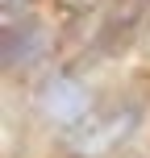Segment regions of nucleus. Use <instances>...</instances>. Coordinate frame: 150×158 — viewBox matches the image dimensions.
Returning <instances> with one entry per match:
<instances>
[{"mask_svg":"<svg viewBox=\"0 0 150 158\" xmlns=\"http://www.w3.org/2000/svg\"><path fill=\"white\" fill-rule=\"evenodd\" d=\"M46 25L38 17H21V21L4 25V67L8 71H25L46 54Z\"/></svg>","mask_w":150,"mask_h":158,"instance_id":"7ed1b4c3","label":"nucleus"},{"mask_svg":"<svg viewBox=\"0 0 150 158\" xmlns=\"http://www.w3.org/2000/svg\"><path fill=\"white\" fill-rule=\"evenodd\" d=\"M134 125H138V108H134V104H125V108L88 117L84 125L67 137V142H71V150H79V154H100V150H109V146H117L121 137H129V129H134Z\"/></svg>","mask_w":150,"mask_h":158,"instance_id":"f257e3e1","label":"nucleus"},{"mask_svg":"<svg viewBox=\"0 0 150 158\" xmlns=\"http://www.w3.org/2000/svg\"><path fill=\"white\" fill-rule=\"evenodd\" d=\"M38 108L50 121H58V125H75V121L88 117L92 96H88V87L75 75H50L42 83V92H38Z\"/></svg>","mask_w":150,"mask_h":158,"instance_id":"f03ea898","label":"nucleus"}]
</instances>
